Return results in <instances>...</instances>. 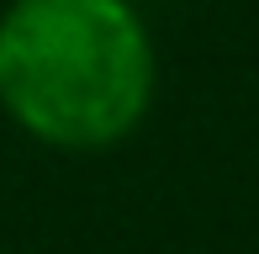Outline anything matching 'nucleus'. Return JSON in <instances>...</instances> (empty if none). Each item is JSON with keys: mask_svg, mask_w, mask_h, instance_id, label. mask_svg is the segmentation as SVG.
Wrapping results in <instances>:
<instances>
[{"mask_svg": "<svg viewBox=\"0 0 259 254\" xmlns=\"http://www.w3.org/2000/svg\"><path fill=\"white\" fill-rule=\"evenodd\" d=\"M154 85V37L133 0H11L0 16V111L48 148L133 138Z\"/></svg>", "mask_w": 259, "mask_h": 254, "instance_id": "nucleus-1", "label": "nucleus"}]
</instances>
